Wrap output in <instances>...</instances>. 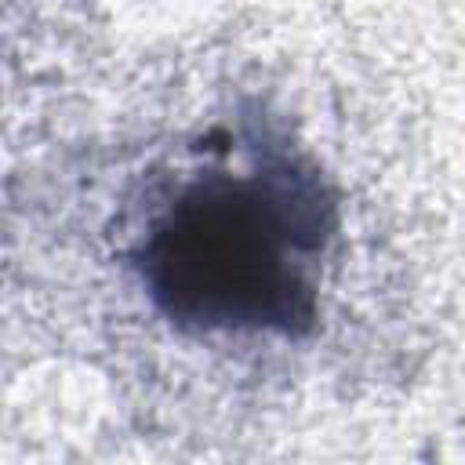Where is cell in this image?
Listing matches in <instances>:
<instances>
[{"label": "cell", "mask_w": 465, "mask_h": 465, "mask_svg": "<svg viewBox=\"0 0 465 465\" xmlns=\"http://www.w3.org/2000/svg\"><path fill=\"white\" fill-rule=\"evenodd\" d=\"M338 240L320 167L269 138H225L145 193L127 269L185 338H302Z\"/></svg>", "instance_id": "6da1fadb"}]
</instances>
